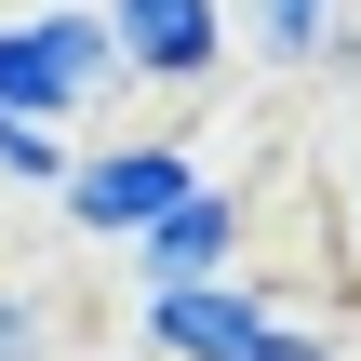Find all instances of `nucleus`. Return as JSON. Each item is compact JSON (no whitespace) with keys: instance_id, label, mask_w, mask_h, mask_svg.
Returning <instances> with one entry per match:
<instances>
[{"instance_id":"6","label":"nucleus","mask_w":361,"mask_h":361,"mask_svg":"<svg viewBox=\"0 0 361 361\" xmlns=\"http://www.w3.org/2000/svg\"><path fill=\"white\" fill-rule=\"evenodd\" d=\"M335 27H348V0H228V54H255V67H322Z\"/></svg>"},{"instance_id":"2","label":"nucleus","mask_w":361,"mask_h":361,"mask_svg":"<svg viewBox=\"0 0 361 361\" xmlns=\"http://www.w3.org/2000/svg\"><path fill=\"white\" fill-rule=\"evenodd\" d=\"M107 94H121V54H107V13H94V0H27V13H0V107L80 134Z\"/></svg>"},{"instance_id":"7","label":"nucleus","mask_w":361,"mask_h":361,"mask_svg":"<svg viewBox=\"0 0 361 361\" xmlns=\"http://www.w3.org/2000/svg\"><path fill=\"white\" fill-rule=\"evenodd\" d=\"M54 174H67V134L27 121V107H0V188L13 201H54Z\"/></svg>"},{"instance_id":"4","label":"nucleus","mask_w":361,"mask_h":361,"mask_svg":"<svg viewBox=\"0 0 361 361\" xmlns=\"http://www.w3.org/2000/svg\"><path fill=\"white\" fill-rule=\"evenodd\" d=\"M94 13H107L121 80H147V94H214L228 80V0H94Z\"/></svg>"},{"instance_id":"1","label":"nucleus","mask_w":361,"mask_h":361,"mask_svg":"<svg viewBox=\"0 0 361 361\" xmlns=\"http://www.w3.org/2000/svg\"><path fill=\"white\" fill-rule=\"evenodd\" d=\"M147 361H335V322H308L281 281L228 268V281H174L147 295Z\"/></svg>"},{"instance_id":"8","label":"nucleus","mask_w":361,"mask_h":361,"mask_svg":"<svg viewBox=\"0 0 361 361\" xmlns=\"http://www.w3.org/2000/svg\"><path fill=\"white\" fill-rule=\"evenodd\" d=\"M0 361H54V308L27 281H0Z\"/></svg>"},{"instance_id":"3","label":"nucleus","mask_w":361,"mask_h":361,"mask_svg":"<svg viewBox=\"0 0 361 361\" xmlns=\"http://www.w3.org/2000/svg\"><path fill=\"white\" fill-rule=\"evenodd\" d=\"M188 188H201V147H188V134H121V147H67L54 214H67L80 241H107V255H121V241H134L147 214H174Z\"/></svg>"},{"instance_id":"9","label":"nucleus","mask_w":361,"mask_h":361,"mask_svg":"<svg viewBox=\"0 0 361 361\" xmlns=\"http://www.w3.org/2000/svg\"><path fill=\"white\" fill-rule=\"evenodd\" d=\"M348 241H361V161H348Z\"/></svg>"},{"instance_id":"5","label":"nucleus","mask_w":361,"mask_h":361,"mask_svg":"<svg viewBox=\"0 0 361 361\" xmlns=\"http://www.w3.org/2000/svg\"><path fill=\"white\" fill-rule=\"evenodd\" d=\"M241 255H255V201H241V188H214V174H201L174 214H147V228L121 241L134 295H174V281H228Z\"/></svg>"}]
</instances>
